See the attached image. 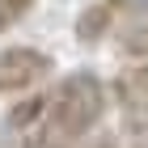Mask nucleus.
I'll list each match as a JSON object with an SVG mask.
<instances>
[{
	"mask_svg": "<svg viewBox=\"0 0 148 148\" xmlns=\"http://www.w3.org/2000/svg\"><path fill=\"white\" fill-rule=\"evenodd\" d=\"M55 76V59L30 42L0 47V97H21V93L47 89Z\"/></svg>",
	"mask_w": 148,
	"mask_h": 148,
	"instance_id": "2",
	"label": "nucleus"
},
{
	"mask_svg": "<svg viewBox=\"0 0 148 148\" xmlns=\"http://www.w3.org/2000/svg\"><path fill=\"white\" fill-rule=\"evenodd\" d=\"M110 97L119 102L123 114H148V59L127 64V68L110 80Z\"/></svg>",
	"mask_w": 148,
	"mask_h": 148,
	"instance_id": "3",
	"label": "nucleus"
},
{
	"mask_svg": "<svg viewBox=\"0 0 148 148\" xmlns=\"http://www.w3.org/2000/svg\"><path fill=\"white\" fill-rule=\"evenodd\" d=\"M76 148H123V140L114 136V131H93L85 144H76Z\"/></svg>",
	"mask_w": 148,
	"mask_h": 148,
	"instance_id": "11",
	"label": "nucleus"
},
{
	"mask_svg": "<svg viewBox=\"0 0 148 148\" xmlns=\"http://www.w3.org/2000/svg\"><path fill=\"white\" fill-rule=\"evenodd\" d=\"M110 85L93 68H76L51 85V106H47L42 131L64 140V144H85L93 131H102L106 110H110Z\"/></svg>",
	"mask_w": 148,
	"mask_h": 148,
	"instance_id": "1",
	"label": "nucleus"
},
{
	"mask_svg": "<svg viewBox=\"0 0 148 148\" xmlns=\"http://www.w3.org/2000/svg\"><path fill=\"white\" fill-rule=\"evenodd\" d=\"M127 131H131V148H148V114H127Z\"/></svg>",
	"mask_w": 148,
	"mask_h": 148,
	"instance_id": "9",
	"label": "nucleus"
},
{
	"mask_svg": "<svg viewBox=\"0 0 148 148\" xmlns=\"http://www.w3.org/2000/svg\"><path fill=\"white\" fill-rule=\"evenodd\" d=\"M47 106H51V85L34 93H21V97H9V110H4V131L13 136H25V131H38L47 119Z\"/></svg>",
	"mask_w": 148,
	"mask_h": 148,
	"instance_id": "5",
	"label": "nucleus"
},
{
	"mask_svg": "<svg viewBox=\"0 0 148 148\" xmlns=\"http://www.w3.org/2000/svg\"><path fill=\"white\" fill-rule=\"evenodd\" d=\"M119 30V13H114L110 0H89L85 9L76 13V21H72V38L80 47H97Z\"/></svg>",
	"mask_w": 148,
	"mask_h": 148,
	"instance_id": "4",
	"label": "nucleus"
},
{
	"mask_svg": "<svg viewBox=\"0 0 148 148\" xmlns=\"http://www.w3.org/2000/svg\"><path fill=\"white\" fill-rule=\"evenodd\" d=\"M119 17H148V0H110Z\"/></svg>",
	"mask_w": 148,
	"mask_h": 148,
	"instance_id": "10",
	"label": "nucleus"
},
{
	"mask_svg": "<svg viewBox=\"0 0 148 148\" xmlns=\"http://www.w3.org/2000/svg\"><path fill=\"white\" fill-rule=\"evenodd\" d=\"M17 148H72V144H64V140H55V136H47L42 127H38V131H25Z\"/></svg>",
	"mask_w": 148,
	"mask_h": 148,
	"instance_id": "8",
	"label": "nucleus"
},
{
	"mask_svg": "<svg viewBox=\"0 0 148 148\" xmlns=\"http://www.w3.org/2000/svg\"><path fill=\"white\" fill-rule=\"evenodd\" d=\"M114 38H119V51L127 59H148V17H127L114 30Z\"/></svg>",
	"mask_w": 148,
	"mask_h": 148,
	"instance_id": "6",
	"label": "nucleus"
},
{
	"mask_svg": "<svg viewBox=\"0 0 148 148\" xmlns=\"http://www.w3.org/2000/svg\"><path fill=\"white\" fill-rule=\"evenodd\" d=\"M34 9V0H0V34H9L13 25H21Z\"/></svg>",
	"mask_w": 148,
	"mask_h": 148,
	"instance_id": "7",
	"label": "nucleus"
}]
</instances>
